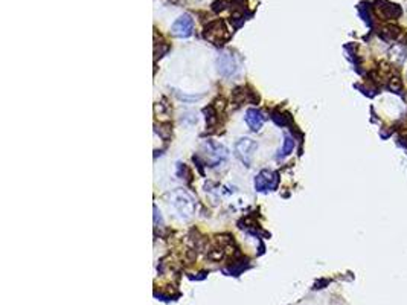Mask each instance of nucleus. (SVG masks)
I'll use <instances>...</instances> for the list:
<instances>
[{
	"label": "nucleus",
	"mask_w": 407,
	"mask_h": 305,
	"mask_svg": "<svg viewBox=\"0 0 407 305\" xmlns=\"http://www.w3.org/2000/svg\"><path fill=\"white\" fill-rule=\"evenodd\" d=\"M170 203L183 218H191L196 212V200L185 189H174L170 194Z\"/></svg>",
	"instance_id": "f257e3e1"
},
{
	"label": "nucleus",
	"mask_w": 407,
	"mask_h": 305,
	"mask_svg": "<svg viewBox=\"0 0 407 305\" xmlns=\"http://www.w3.org/2000/svg\"><path fill=\"white\" fill-rule=\"evenodd\" d=\"M203 152L206 156V162L209 164L211 166L221 164L223 160L227 159V155H229V151H227V148L225 147V145H221V143L215 142L212 139L205 141Z\"/></svg>",
	"instance_id": "f03ea898"
},
{
	"label": "nucleus",
	"mask_w": 407,
	"mask_h": 305,
	"mask_svg": "<svg viewBox=\"0 0 407 305\" xmlns=\"http://www.w3.org/2000/svg\"><path fill=\"white\" fill-rule=\"evenodd\" d=\"M257 148L258 145L255 141L250 139V137H243V139L235 143V155L244 165L249 166L252 164V157L255 155Z\"/></svg>",
	"instance_id": "7ed1b4c3"
},
{
	"label": "nucleus",
	"mask_w": 407,
	"mask_h": 305,
	"mask_svg": "<svg viewBox=\"0 0 407 305\" xmlns=\"http://www.w3.org/2000/svg\"><path fill=\"white\" fill-rule=\"evenodd\" d=\"M205 37L209 38L215 44H220L221 42H225L229 38V29L225 25V21H211L205 29Z\"/></svg>",
	"instance_id": "20e7f679"
},
{
	"label": "nucleus",
	"mask_w": 407,
	"mask_h": 305,
	"mask_svg": "<svg viewBox=\"0 0 407 305\" xmlns=\"http://www.w3.org/2000/svg\"><path fill=\"white\" fill-rule=\"evenodd\" d=\"M278 186V174L275 171L263 170L255 177V189L259 193H267V191H273Z\"/></svg>",
	"instance_id": "39448f33"
},
{
	"label": "nucleus",
	"mask_w": 407,
	"mask_h": 305,
	"mask_svg": "<svg viewBox=\"0 0 407 305\" xmlns=\"http://www.w3.org/2000/svg\"><path fill=\"white\" fill-rule=\"evenodd\" d=\"M193 29H194V19L191 17L189 14H183L174 21V25L171 26V33L175 37L187 38L193 34Z\"/></svg>",
	"instance_id": "423d86ee"
},
{
	"label": "nucleus",
	"mask_w": 407,
	"mask_h": 305,
	"mask_svg": "<svg viewBox=\"0 0 407 305\" xmlns=\"http://www.w3.org/2000/svg\"><path fill=\"white\" fill-rule=\"evenodd\" d=\"M217 66H218V72L223 76H232L238 71L235 60L230 53H221L217 60Z\"/></svg>",
	"instance_id": "0eeeda50"
},
{
	"label": "nucleus",
	"mask_w": 407,
	"mask_h": 305,
	"mask_svg": "<svg viewBox=\"0 0 407 305\" xmlns=\"http://www.w3.org/2000/svg\"><path fill=\"white\" fill-rule=\"evenodd\" d=\"M244 119H245V124H248L250 127V130H253V132H258V130H261V127H263L264 122H266L264 114L257 109H249L248 112H245Z\"/></svg>",
	"instance_id": "6e6552de"
},
{
	"label": "nucleus",
	"mask_w": 407,
	"mask_h": 305,
	"mask_svg": "<svg viewBox=\"0 0 407 305\" xmlns=\"http://www.w3.org/2000/svg\"><path fill=\"white\" fill-rule=\"evenodd\" d=\"M293 148H295V141L291 139L290 136H286V139H284V145H282V148H281V150H279V152H278V157L288 156L290 152H293Z\"/></svg>",
	"instance_id": "1a4fd4ad"
}]
</instances>
